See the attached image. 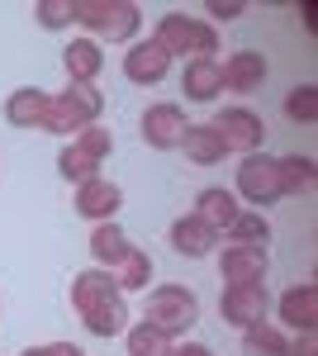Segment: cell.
I'll return each instance as SVG.
<instances>
[{
	"mask_svg": "<svg viewBox=\"0 0 318 356\" xmlns=\"http://www.w3.org/2000/svg\"><path fill=\"white\" fill-rule=\"evenodd\" d=\"M285 114L294 124H314L318 119V86H294L285 95Z\"/></svg>",
	"mask_w": 318,
	"mask_h": 356,
	"instance_id": "28",
	"label": "cell"
},
{
	"mask_svg": "<svg viewBox=\"0 0 318 356\" xmlns=\"http://www.w3.org/2000/svg\"><path fill=\"white\" fill-rule=\"evenodd\" d=\"M33 15H38L43 29H67V24H77V0H38Z\"/></svg>",
	"mask_w": 318,
	"mask_h": 356,
	"instance_id": "29",
	"label": "cell"
},
{
	"mask_svg": "<svg viewBox=\"0 0 318 356\" xmlns=\"http://www.w3.org/2000/svg\"><path fill=\"white\" fill-rule=\"evenodd\" d=\"M43 114H48V95H43V90H33V86L15 90V95L5 100V119H10L15 129H38V124H43Z\"/></svg>",
	"mask_w": 318,
	"mask_h": 356,
	"instance_id": "20",
	"label": "cell"
},
{
	"mask_svg": "<svg viewBox=\"0 0 318 356\" xmlns=\"http://www.w3.org/2000/svg\"><path fill=\"white\" fill-rule=\"evenodd\" d=\"M166 72H171V53L161 48L157 38H148V43H133L129 53H124V76H129L133 86H157Z\"/></svg>",
	"mask_w": 318,
	"mask_h": 356,
	"instance_id": "11",
	"label": "cell"
},
{
	"mask_svg": "<svg viewBox=\"0 0 318 356\" xmlns=\"http://www.w3.org/2000/svg\"><path fill=\"white\" fill-rule=\"evenodd\" d=\"M77 24H86L95 38L129 43L143 29V10L133 0H77Z\"/></svg>",
	"mask_w": 318,
	"mask_h": 356,
	"instance_id": "3",
	"label": "cell"
},
{
	"mask_svg": "<svg viewBox=\"0 0 318 356\" xmlns=\"http://www.w3.org/2000/svg\"><path fill=\"white\" fill-rule=\"evenodd\" d=\"M129 247L133 243L124 238V228H119V223H95V233H90V257H95L100 266L114 271V266L129 257Z\"/></svg>",
	"mask_w": 318,
	"mask_h": 356,
	"instance_id": "21",
	"label": "cell"
},
{
	"mask_svg": "<svg viewBox=\"0 0 318 356\" xmlns=\"http://www.w3.org/2000/svg\"><path fill=\"white\" fill-rule=\"evenodd\" d=\"M181 90H186L190 100H214L218 90H223V72H218V62L214 57H190L186 72H181Z\"/></svg>",
	"mask_w": 318,
	"mask_h": 356,
	"instance_id": "18",
	"label": "cell"
},
{
	"mask_svg": "<svg viewBox=\"0 0 318 356\" xmlns=\"http://www.w3.org/2000/svg\"><path fill=\"white\" fill-rule=\"evenodd\" d=\"M285 356H318V337L314 332H299V342H290V352Z\"/></svg>",
	"mask_w": 318,
	"mask_h": 356,
	"instance_id": "32",
	"label": "cell"
},
{
	"mask_svg": "<svg viewBox=\"0 0 318 356\" xmlns=\"http://www.w3.org/2000/svg\"><path fill=\"white\" fill-rule=\"evenodd\" d=\"M242 347H247V356H285V352H290L285 332L271 328V323H252V328H242Z\"/></svg>",
	"mask_w": 318,
	"mask_h": 356,
	"instance_id": "24",
	"label": "cell"
},
{
	"mask_svg": "<svg viewBox=\"0 0 318 356\" xmlns=\"http://www.w3.org/2000/svg\"><path fill=\"white\" fill-rule=\"evenodd\" d=\"M280 171V195H299L314 186V157H276Z\"/></svg>",
	"mask_w": 318,
	"mask_h": 356,
	"instance_id": "25",
	"label": "cell"
},
{
	"mask_svg": "<svg viewBox=\"0 0 318 356\" xmlns=\"http://www.w3.org/2000/svg\"><path fill=\"white\" fill-rule=\"evenodd\" d=\"M209 129L218 134L223 152H247V157H252L266 143V124H262V114H252V110H223Z\"/></svg>",
	"mask_w": 318,
	"mask_h": 356,
	"instance_id": "8",
	"label": "cell"
},
{
	"mask_svg": "<svg viewBox=\"0 0 318 356\" xmlns=\"http://www.w3.org/2000/svg\"><path fill=\"white\" fill-rule=\"evenodd\" d=\"M214 243H218V233H214L205 219H195V214H186V219L171 223V247L181 252V257H190V261H200V257H209Z\"/></svg>",
	"mask_w": 318,
	"mask_h": 356,
	"instance_id": "16",
	"label": "cell"
},
{
	"mask_svg": "<svg viewBox=\"0 0 318 356\" xmlns=\"http://www.w3.org/2000/svg\"><path fill=\"white\" fill-rule=\"evenodd\" d=\"M266 280H247V285H223V300H218V314H223V323H233V328H252V323H262L266 318Z\"/></svg>",
	"mask_w": 318,
	"mask_h": 356,
	"instance_id": "7",
	"label": "cell"
},
{
	"mask_svg": "<svg viewBox=\"0 0 318 356\" xmlns=\"http://www.w3.org/2000/svg\"><path fill=\"white\" fill-rule=\"evenodd\" d=\"M109 147H114V138H109V129H81L77 138H72V147H62V157H57V171L67 176V181H90V176H100V162L109 157Z\"/></svg>",
	"mask_w": 318,
	"mask_h": 356,
	"instance_id": "6",
	"label": "cell"
},
{
	"mask_svg": "<svg viewBox=\"0 0 318 356\" xmlns=\"http://www.w3.org/2000/svg\"><path fill=\"white\" fill-rule=\"evenodd\" d=\"M129 332V356H166L171 352V337L157 332L152 323H138V328H124Z\"/></svg>",
	"mask_w": 318,
	"mask_h": 356,
	"instance_id": "27",
	"label": "cell"
},
{
	"mask_svg": "<svg viewBox=\"0 0 318 356\" xmlns=\"http://www.w3.org/2000/svg\"><path fill=\"white\" fill-rule=\"evenodd\" d=\"M238 214H242L238 200H233V191H223V186H209V191H200V200H195V219H205L214 233H223Z\"/></svg>",
	"mask_w": 318,
	"mask_h": 356,
	"instance_id": "19",
	"label": "cell"
},
{
	"mask_svg": "<svg viewBox=\"0 0 318 356\" xmlns=\"http://www.w3.org/2000/svg\"><path fill=\"white\" fill-rule=\"evenodd\" d=\"M228 238H233V243H247V247H266V243H271V223H266L262 209H257V214L242 209L238 219L228 223Z\"/></svg>",
	"mask_w": 318,
	"mask_h": 356,
	"instance_id": "26",
	"label": "cell"
},
{
	"mask_svg": "<svg viewBox=\"0 0 318 356\" xmlns=\"http://www.w3.org/2000/svg\"><path fill=\"white\" fill-rule=\"evenodd\" d=\"M109 275H114L119 290H148V280H152V257H148L143 247H129V257H124Z\"/></svg>",
	"mask_w": 318,
	"mask_h": 356,
	"instance_id": "23",
	"label": "cell"
},
{
	"mask_svg": "<svg viewBox=\"0 0 318 356\" xmlns=\"http://www.w3.org/2000/svg\"><path fill=\"white\" fill-rule=\"evenodd\" d=\"M266 247H247V243H233L223 247V257H218V271L228 285H247V280H266Z\"/></svg>",
	"mask_w": 318,
	"mask_h": 356,
	"instance_id": "13",
	"label": "cell"
},
{
	"mask_svg": "<svg viewBox=\"0 0 318 356\" xmlns=\"http://www.w3.org/2000/svg\"><path fill=\"white\" fill-rule=\"evenodd\" d=\"M247 10V0H209V15L214 19H238Z\"/></svg>",
	"mask_w": 318,
	"mask_h": 356,
	"instance_id": "30",
	"label": "cell"
},
{
	"mask_svg": "<svg viewBox=\"0 0 318 356\" xmlns=\"http://www.w3.org/2000/svg\"><path fill=\"white\" fill-rule=\"evenodd\" d=\"M181 138H186V110L181 105H152V110L143 114V143L148 147H181Z\"/></svg>",
	"mask_w": 318,
	"mask_h": 356,
	"instance_id": "12",
	"label": "cell"
},
{
	"mask_svg": "<svg viewBox=\"0 0 318 356\" xmlns=\"http://www.w3.org/2000/svg\"><path fill=\"white\" fill-rule=\"evenodd\" d=\"M218 72H223V90L247 95V90H257L266 81V57L262 53H233L228 62H218Z\"/></svg>",
	"mask_w": 318,
	"mask_h": 356,
	"instance_id": "17",
	"label": "cell"
},
{
	"mask_svg": "<svg viewBox=\"0 0 318 356\" xmlns=\"http://www.w3.org/2000/svg\"><path fill=\"white\" fill-rule=\"evenodd\" d=\"M238 195H247L252 204H276V200H285V195H280L276 157H266V152L242 157V166H238Z\"/></svg>",
	"mask_w": 318,
	"mask_h": 356,
	"instance_id": "9",
	"label": "cell"
},
{
	"mask_svg": "<svg viewBox=\"0 0 318 356\" xmlns=\"http://www.w3.org/2000/svg\"><path fill=\"white\" fill-rule=\"evenodd\" d=\"M143 323H152L166 337H181L200 323V300L190 295L186 285H157L148 295V309H143Z\"/></svg>",
	"mask_w": 318,
	"mask_h": 356,
	"instance_id": "4",
	"label": "cell"
},
{
	"mask_svg": "<svg viewBox=\"0 0 318 356\" xmlns=\"http://www.w3.org/2000/svg\"><path fill=\"white\" fill-rule=\"evenodd\" d=\"M280 318H285L294 332H314L318 328V285L314 280L290 285V290L280 295Z\"/></svg>",
	"mask_w": 318,
	"mask_h": 356,
	"instance_id": "14",
	"label": "cell"
},
{
	"mask_svg": "<svg viewBox=\"0 0 318 356\" xmlns=\"http://www.w3.org/2000/svg\"><path fill=\"white\" fill-rule=\"evenodd\" d=\"M24 356H86V352L72 347V342H48V347H29Z\"/></svg>",
	"mask_w": 318,
	"mask_h": 356,
	"instance_id": "31",
	"label": "cell"
},
{
	"mask_svg": "<svg viewBox=\"0 0 318 356\" xmlns=\"http://www.w3.org/2000/svg\"><path fill=\"white\" fill-rule=\"evenodd\" d=\"M119 204H124V191H119L114 181H105V176H90V181H81V186H77V214H81V219L114 223Z\"/></svg>",
	"mask_w": 318,
	"mask_h": 356,
	"instance_id": "10",
	"label": "cell"
},
{
	"mask_svg": "<svg viewBox=\"0 0 318 356\" xmlns=\"http://www.w3.org/2000/svg\"><path fill=\"white\" fill-rule=\"evenodd\" d=\"M166 356H214L209 347H200V342H181V347H171Z\"/></svg>",
	"mask_w": 318,
	"mask_h": 356,
	"instance_id": "33",
	"label": "cell"
},
{
	"mask_svg": "<svg viewBox=\"0 0 318 356\" xmlns=\"http://www.w3.org/2000/svg\"><path fill=\"white\" fill-rule=\"evenodd\" d=\"M157 43L166 53H195V57H209L218 53V29L205 24V19H190L181 10H171V15H161L157 19Z\"/></svg>",
	"mask_w": 318,
	"mask_h": 356,
	"instance_id": "5",
	"label": "cell"
},
{
	"mask_svg": "<svg viewBox=\"0 0 318 356\" xmlns=\"http://www.w3.org/2000/svg\"><path fill=\"white\" fill-rule=\"evenodd\" d=\"M72 309L81 314V323L95 332V337H119L129 328V304H124V290L114 285L109 271H81L72 280Z\"/></svg>",
	"mask_w": 318,
	"mask_h": 356,
	"instance_id": "1",
	"label": "cell"
},
{
	"mask_svg": "<svg viewBox=\"0 0 318 356\" xmlns=\"http://www.w3.org/2000/svg\"><path fill=\"white\" fill-rule=\"evenodd\" d=\"M105 110V95L95 86H67L62 95H48V114H43V134H72L77 138L81 129H90Z\"/></svg>",
	"mask_w": 318,
	"mask_h": 356,
	"instance_id": "2",
	"label": "cell"
},
{
	"mask_svg": "<svg viewBox=\"0 0 318 356\" xmlns=\"http://www.w3.org/2000/svg\"><path fill=\"white\" fill-rule=\"evenodd\" d=\"M181 147H186V157H190L195 166H214L218 157H223V143H218V134H214L209 124H186Z\"/></svg>",
	"mask_w": 318,
	"mask_h": 356,
	"instance_id": "22",
	"label": "cell"
},
{
	"mask_svg": "<svg viewBox=\"0 0 318 356\" xmlns=\"http://www.w3.org/2000/svg\"><path fill=\"white\" fill-rule=\"evenodd\" d=\"M62 67H67L72 86H95L100 67H105V53H100L95 38H72V43L62 48Z\"/></svg>",
	"mask_w": 318,
	"mask_h": 356,
	"instance_id": "15",
	"label": "cell"
}]
</instances>
